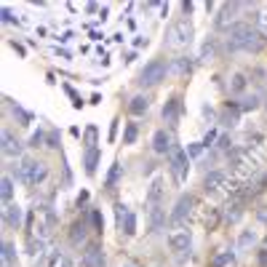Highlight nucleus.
Masks as SVG:
<instances>
[{
  "label": "nucleus",
  "mask_w": 267,
  "mask_h": 267,
  "mask_svg": "<svg viewBox=\"0 0 267 267\" xmlns=\"http://www.w3.org/2000/svg\"><path fill=\"white\" fill-rule=\"evenodd\" d=\"M262 35H259L254 27L248 24H232L230 30H227V51H246V54H257V51H262Z\"/></svg>",
  "instance_id": "f257e3e1"
},
{
  "label": "nucleus",
  "mask_w": 267,
  "mask_h": 267,
  "mask_svg": "<svg viewBox=\"0 0 267 267\" xmlns=\"http://www.w3.org/2000/svg\"><path fill=\"white\" fill-rule=\"evenodd\" d=\"M48 177V166L41 161H32V158H21L19 168H16V179L27 187H38L41 182Z\"/></svg>",
  "instance_id": "f03ea898"
},
{
  "label": "nucleus",
  "mask_w": 267,
  "mask_h": 267,
  "mask_svg": "<svg viewBox=\"0 0 267 267\" xmlns=\"http://www.w3.org/2000/svg\"><path fill=\"white\" fill-rule=\"evenodd\" d=\"M192 38H195V27L190 19H177L166 30V45H171V48H185L192 43Z\"/></svg>",
  "instance_id": "7ed1b4c3"
},
{
  "label": "nucleus",
  "mask_w": 267,
  "mask_h": 267,
  "mask_svg": "<svg viewBox=\"0 0 267 267\" xmlns=\"http://www.w3.org/2000/svg\"><path fill=\"white\" fill-rule=\"evenodd\" d=\"M166 75H168V64H166V62H163V59H152L150 64H144V70L139 72V81H136V83L150 88V86H158Z\"/></svg>",
  "instance_id": "20e7f679"
},
{
  "label": "nucleus",
  "mask_w": 267,
  "mask_h": 267,
  "mask_svg": "<svg viewBox=\"0 0 267 267\" xmlns=\"http://www.w3.org/2000/svg\"><path fill=\"white\" fill-rule=\"evenodd\" d=\"M168 163H171L174 179H177L179 185H185L187 174H190V155H187L185 147H174V150L168 152Z\"/></svg>",
  "instance_id": "39448f33"
},
{
  "label": "nucleus",
  "mask_w": 267,
  "mask_h": 267,
  "mask_svg": "<svg viewBox=\"0 0 267 267\" xmlns=\"http://www.w3.org/2000/svg\"><path fill=\"white\" fill-rule=\"evenodd\" d=\"M230 187V174L227 171H208L206 179H203V190L208 192V195H222V192Z\"/></svg>",
  "instance_id": "423d86ee"
},
{
  "label": "nucleus",
  "mask_w": 267,
  "mask_h": 267,
  "mask_svg": "<svg viewBox=\"0 0 267 267\" xmlns=\"http://www.w3.org/2000/svg\"><path fill=\"white\" fill-rule=\"evenodd\" d=\"M230 166H232V174H241V177H248V174L257 171V161L243 150H235L230 155Z\"/></svg>",
  "instance_id": "0eeeda50"
},
{
  "label": "nucleus",
  "mask_w": 267,
  "mask_h": 267,
  "mask_svg": "<svg viewBox=\"0 0 267 267\" xmlns=\"http://www.w3.org/2000/svg\"><path fill=\"white\" fill-rule=\"evenodd\" d=\"M192 208H195V198L192 195H182L177 203H174V211L171 217H168V222L171 225H185V219L192 214Z\"/></svg>",
  "instance_id": "6e6552de"
},
{
  "label": "nucleus",
  "mask_w": 267,
  "mask_h": 267,
  "mask_svg": "<svg viewBox=\"0 0 267 267\" xmlns=\"http://www.w3.org/2000/svg\"><path fill=\"white\" fill-rule=\"evenodd\" d=\"M168 248H171L174 254H185L192 248V232L190 230H177L168 235Z\"/></svg>",
  "instance_id": "1a4fd4ad"
},
{
  "label": "nucleus",
  "mask_w": 267,
  "mask_h": 267,
  "mask_svg": "<svg viewBox=\"0 0 267 267\" xmlns=\"http://www.w3.org/2000/svg\"><path fill=\"white\" fill-rule=\"evenodd\" d=\"M163 195H166V182H163V177H155L150 182V187H147V206L150 208L161 206Z\"/></svg>",
  "instance_id": "9d476101"
},
{
  "label": "nucleus",
  "mask_w": 267,
  "mask_h": 267,
  "mask_svg": "<svg viewBox=\"0 0 267 267\" xmlns=\"http://www.w3.org/2000/svg\"><path fill=\"white\" fill-rule=\"evenodd\" d=\"M152 150H155L158 155H166V152H171V150H174L171 134H168L166 128H158V131L152 134Z\"/></svg>",
  "instance_id": "9b49d317"
},
{
  "label": "nucleus",
  "mask_w": 267,
  "mask_h": 267,
  "mask_svg": "<svg viewBox=\"0 0 267 267\" xmlns=\"http://www.w3.org/2000/svg\"><path fill=\"white\" fill-rule=\"evenodd\" d=\"M257 241H259V230L257 227H246V230H241V235H238L235 248L238 251H251V248L257 246Z\"/></svg>",
  "instance_id": "f8f14e48"
},
{
  "label": "nucleus",
  "mask_w": 267,
  "mask_h": 267,
  "mask_svg": "<svg viewBox=\"0 0 267 267\" xmlns=\"http://www.w3.org/2000/svg\"><path fill=\"white\" fill-rule=\"evenodd\" d=\"M179 115H182V99L179 96H171V99L163 104V121H166L168 126H177Z\"/></svg>",
  "instance_id": "ddd939ff"
},
{
  "label": "nucleus",
  "mask_w": 267,
  "mask_h": 267,
  "mask_svg": "<svg viewBox=\"0 0 267 267\" xmlns=\"http://www.w3.org/2000/svg\"><path fill=\"white\" fill-rule=\"evenodd\" d=\"M3 219L8 227H14V230H19L21 222H24V208L19 206V203H11V206L3 208Z\"/></svg>",
  "instance_id": "4468645a"
},
{
  "label": "nucleus",
  "mask_w": 267,
  "mask_h": 267,
  "mask_svg": "<svg viewBox=\"0 0 267 267\" xmlns=\"http://www.w3.org/2000/svg\"><path fill=\"white\" fill-rule=\"evenodd\" d=\"M243 8V5L241 3H230V5H222V11H219V16H217V27H219V30H230V21L232 19H235V14H238V11H241Z\"/></svg>",
  "instance_id": "2eb2a0df"
},
{
  "label": "nucleus",
  "mask_w": 267,
  "mask_h": 267,
  "mask_svg": "<svg viewBox=\"0 0 267 267\" xmlns=\"http://www.w3.org/2000/svg\"><path fill=\"white\" fill-rule=\"evenodd\" d=\"M81 267H104V257H102V248L96 246V243L86 246V251H83V262H81Z\"/></svg>",
  "instance_id": "dca6fc26"
},
{
  "label": "nucleus",
  "mask_w": 267,
  "mask_h": 267,
  "mask_svg": "<svg viewBox=\"0 0 267 267\" xmlns=\"http://www.w3.org/2000/svg\"><path fill=\"white\" fill-rule=\"evenodd\" d=\"M3 155L5 158H21V142L14 139L8 128H3Z\"/></svg>",
  "instance_id": "f3484780"
},
{
  "label": "nucleus",
  "mask_w": 267,
  "mask_h": 267,
  "mask_svg": "<svg viewBox=\"0 0 267 267\" xmlns=\"http://www.w3.org/2000/svg\"><path fill=\"white\" fill-rule=\"evenodd\" d=\"M99 158H102V150H99V147H88V150H86V155H83V166H86V174H88V177H94V174H96Z\"/></svg>",
  "instance_id": "a211bd4d"
},
{
  "label": "nucleus",
  "mask_w": 267,
  "mask_h": 267,
  "mask_svg": "<svg viewBox=\"0 0 267 267\" xmlns=\"http://www.w3.org/2000/svg\"><path fill=\"white\" fill-rule=\"evenodd\" d=\"M168 72H171V75H177V78L190 75V72H192V62L187 59V56H177V59L168 64Z\"/></svg>",
  "instance_id": "6ab92c4d"
},
{
  "label": "nucleus",
  "mask_w": 267,
  "mask_h": 267,
  "mask_svg": "<svg viewBox=\"0 0 267 267\" xmlns=\"http://www.w3.org/2000/svg\"><path fill=\"white\" fill-rule=\"evenodd\" d=\"M238 118H241V107L238 104H227L222 110V115H219V123H225V126H238Z\"/></svg>",
  "instance_id": "aec40b11"
},
{
  "label": "nucleus",
  "mask_w": 267,
  "mask_h": 267,
  "mask_svg": "<svg viewBox=\"0 0 267 267\" xmlns=\"http://www.w3.org/2000/svg\"><path fill=\"white\" fill-rule=\"evenodd\" d=\"M150 110V99H147L144 94H136L131 102H128V112L131 115H144V112Z\"/></svg>",
  "instance_id": "412c9836"
},
{
  "label": "nucleus",
  "mask_w": 267,
  "mask_h": 267,
  "mask_svg": "<svg viewBox=\"0 0 267 267\" xmlns=\"http://www.w3.org/2000/svg\"><path fill=\"white\" fill-rule=\"evenodd\" d=\"M163 225H166V211L161 206L150 208V232H161Z\"/></svg>",
  "instance_id": "4be33fe9"
},
{
  "label": "nucleus",
  "mask_w": 267,
  "mask_h": 267,
  "mask_svg": "<svg viewBox=\"0 0 267 267\" xmlns=\"http://www.w3.org/2000/svg\"><path fill=\"white\" fill-rule=\"evenodd\" d=\"M8 102V107H11V112H14V118H16V123H19V126H30L32 123V112H27V110H21L19 104H16L14 99H5Z\"/></svg>",
  "instance_id": "5701e85b"
},
{
  "label": "nucleus",
  "mask_w": 267,
  "mask_h": 267,
  "mask_svg": "<svg viewBox=\"0 0 267 267\" xmlns=\"http://www.w3.org/2000/svg\"><path fill=\"white\" fill-rule=\"evenodd\" d=\"M214 56H217V41H214V38H208V41H203V45H201L198 62H211Z\"/></svg>",
  "instance_id": "b1692460"
},
{
  "label": "nucleus",
  "mask_w": 267,
  "mask_h": 267,
  "mask_svg": "<svg viewBox=\"0 0 267 267\" xmlns=\"http://www.w3.org/2000/svg\"><path fill=\"white\" fill-rule=\"evenodd\" d=\"M0 198H3L5 206H11V201H14V179L5 174L3 182H0Z\"/></svg>",
  "instance_id": "393cba45"
},
{
  "label": "nucleus",
  "mask_w": 267,
  "mask_h": 267,
  "mask_svg": "<svg viewBox=\"0 0 267 267\" xmlns=\"http://www.w3.org/2000/svg\"><path fill=\"white\" fill-rule=\"evenodd\" d=\"M86 232H88V227H86V222H83V219H78V222L72 225V232H70V241H72V243H75V246H78V243H83V241H86Z\"/></svg>",
  "instance_id": "a878e982"
},
{
  "label": "nucleus",
  "mask_w": 267,
  "mask_h": 267,
  "mask_svg": "<svg viewBox=\"0 0 267 267\" xmlns=\"http://www.w3.org/2000/svg\"><path fill=\"white\" fill-rule=\"evenodd\" d=\"M121 174H123V166H121V161H115V163H112V166H110V174H107L104 185H107V187H110V190H112V187L118 185V179H121Z\"/></svg>",
  "instance_id": "bb28decb"
},
{
  "label": "nucleus",
  "mask_w": 267,
  "mask_h": 267,
  "mask_svg": "<svg viewBox=\"0 0 267 267\" xmlns=\"http://www.w3.org/2000/svg\"><path fill=\"white\" fill-rule=\"evenodd\" d=\"M248 86V81H246V75H241V72H235V75L230 78V91L232 94H243Z\"/></svg>",
  "instance_id": "cd10ccee"
},
{
  "label": "nucleus",
  "mask_w": 267,
  "mask_h": 267,
  "mask_svg": "<svg viewBox=\"0 0 267 267\" xmlns=\"http://www.w3.org/2000/svg\"><path fill=\"white\" fill-rule=\"evenodd\" d=\"M121 235H126V238H134L136 235V214L134 211H128L126 222H123V227H121Z\"/></svg>",
  "instance_id": "c85d7f7f"
},
{
  "label": "nucleus",
  "mask_w": 267,
  "mask_h": 267,
  "mask_svg": "<svg viewBox=\"0 0 267 267\" xmlns=\"http://www.w3.org/2000/svg\"><path fill=\"white\" fill-rule=\"evenodd\" d=\"M3 267H16V248H14V243H3Z\"/></svg>",
  "instance_id": "c756f323"
},
{
  "label": "nucleus",
  "mask_w": 267,
  "mask_h": 267,
  "mask_svg": "<svg viewBox=\"0 0 267 267\" xmlns=\"http://www.w3.org/2000/svg\"><path fill=\"white\" fill-rule=\"evenodd\" d=\"M241 217H243V206H241V203H232V206H227V211H225V219H227V222H238Z\"/></svg>",
  "instance_id": "7c9ffc66"
},
{
  "label": "nucleus",
  "mask_w": 267,
  "mask_h": 267,
  "mask_svg": "<svg viewBox=\"0 0 267 267\" xmlns=\"http://www.w3.org/2000/svg\"><path fill=\"white\" fill-rule=\"evenodd\" d=\"M232 262H235V254H232V251H222V254H219V257L211 262V267H230Z\"/></svg>",
  "instance_id": "2f4dec72"
},
{
  "label": "nucleus",
  "mask_w": 267,
  "mask_h": 267,
  "mask_svg": "<svg viewBox=\"0 0 267 267\" xmlns=\"http://www.w3.org/2000/svg\"><path fill=\"white\" fill-rule=\"evenodd\" d=\"M136 136H139V128H136V123H126V131H123V144H134Z\"/></svg>",
  "instance_id": "473e14b6"
},
{
  "label": "nucleus",
  "mask_w": 267,
  "mask_h": 267,
  "mask_svg": "<svg viewBox=\"0 0 267 267\" xmlns=\"http://www.w3.org/2000/svg\"><path fill=\"white\" fill-rule=\"evenodd\" d=\"M238 107H241V110H257V107H259V96H257V94L243 96V99L238 102Z\"/></svg>",
  "instance_id": "72a5a7b5"
},
{
  "label": "nucleus",
  "mask_w": 267,
  "mask_h": 267,
  "mask_svg": "<svg viewBox=\"0 0 267 267\" xmlns=\"http://www.w3.org/2000/svg\"><path fill=\"white\" fill-rule=\"evenodd\" d=\"M27 248H30V251H27L30 257H41V254H43V241H41V238H38V241H35V238H30V241H27Z\"/></svg>",
  "instance_id": "f704fd0d"
},
{
  "label": "nucleus",
  "mask_w": 267,
  "mask_h": 267,
  "mask_svg": "<svg viewBox=\"0 0 267 267\" xmlns=\"http://www.w3.org/2000/svg\"><path fill=\"white\" fill-rule=\"evenodd\" d=\"M126 217H128V206H123V203H115V222H118V230L123 227Z\"/></svg>",
  "instance_id": "c9c22d12"
},
{
  "label": "nucleus",
  "mask_w": 267,
  "mask_h": 267,
  "mask_svg": "<svg viewBox=\"0 0 267 267\" xmlns=\"http://www.w3.org/2000/svg\"><path fill=\"white\" fill-rule=\"evenodd\" d=\"M64 91H67V96L72 99V107H75V110H81V107H83V102H81V96H78V91L72 88V86H64Z\"/></svg>",
  "instance_id": "e433bc0d"
},
{
  "label": "nucleus",
  "mask_w": 267,
  "mask_h": 267,
  "mask_svg": "<svg viewBox=\"0 0 267 267\" xmlns=\"http://www.w3.org/2000/svg\"><path fill=\"white\" fill-rule=\"evenodd\" d=\"M203 150H206V147H203V142H192V144H187V155H190V158H198Z\"/></svg>",
  "instance_id": "4c0bfd02"
},
{
  "label": "nucleus",
  "mask_w": 267,
  "mask_h": 267,
  "mask_svg": "<svg viewBox=\"0 0 267 267\" xmlns=\"http://www.w3.org/2000/svg\"><path fill=\"white\" fill-rule=\"evenodd\" d=\"M83 139H86V147H96V126H88Z\"/></svg>",
  "instance_id": "58836bf2"
},
{
  "label": "nucleus",
  "mask_w": 267,
  "mask_h": 267,
  "mask_svg": "<svg viewBox=\"0 0 267 267\" xmlns=\"http://www.w3.org/2000/svg\"><path fill=\"white\" fill-rule=\"evenodd\" d=\"M45 144L56 150V147H59V131H54V128H51V131L45 134Z\"/></svg>",
  "instance_id": "ea45409f"
},
{
  "label": "nucleus",
  "mask_w": 267,
  "mask_h": 267,
  "mask_svg": "<svg viewBox=\"0 0 267 267\" xmlns=\"http://www.w3.org/2000/svg\"><path fill=\"white\" fill-rule=\"evenodd\" d=\"M91 222H94V227L102 232V227H104V217H102V211H96V208H94V211H91Z\"/></svg>",
  "instance_id": "a19ab883"
},
{
  "label": "nucleus",
  "mask_w": 267,
  "mask_h": 267,
  "mask_svg": "<svg viewBox=\"0 0 267 267\" xmlns=\"http://www.w3.org/2000/svg\"><path fill=\"white\" fill-rule=\"evenodd\" d=\"M43 142H45V134L43 131H35V134L30 136V147H41Z\"/></svg>",
  "instance_id": "79ce46f5"
},
{
  "label": "nucleus",
  "mask_w": 267,
  "mask_h": 267,
  "mask_svg": "<svg viewBox=\"0 0 267 267\" xmlns=\"http://www.w3.org/2000/svg\"><path fill=\"white\" fill-rule=\"evenodd\" d=\"M3 21H5V24H14V21H19V19H16V16H14V11L8 8V5H5V8H3Z\"/></svg>",
  "instance_id": "37998d69"
},
{
  "label": "nucleus",
  "mask_w": 267,
  "mask_h": 267,
  "mask_svg": "<svg viewBox=\"0 0 267 267\" xmlns=\"http://www.w3.org/2000/svg\"><path fill=\"white\" fill-rule=\"evenodd\" d=\"M118 126H121V121H118V118H115V121L110 123V136H107V139H110V142H115V136H118Z\"/></svg>",
  "instance_id": "c03bdc74"
},
{
  "label": "nucleus",
  "mask_w": 267,
  "mask_h": 267,
  "mask_svg": "<svg viewBox=\"0 0 267 267\" xmlns=\"http://www.w3.org/2000/svg\"><path fill=\"white\" fill-rule=\"evenodd\" d=\"M214 142H217V131H208L206 136H203V147H211Z\"/></svg>",
  "instance_id": "a18cd8bd"
},
{
  "label": "nucleus",
  "mask_w": 267,
  "mask_h": 267,
  "mask_svg": "<svg viewBox=\"0 0 267 267\" xmlns=\"http://www.w3.org/2000/svg\"><path fill=\"white\" fill-rule=\"evenodd\" d=\"M203 118H206V121H214V118H217V112H214L208 104H203Z\"/></svg>",
  "instance_id": "49530a36"
},
{
  "label": "nucleus",
  "mask_w": 267,
  "mask_h": 267,
  "mask_svg": "<svg viewBox=\"0 0 267 267\" xmlns=\"http://www.w3.org/2000/svg\"><path fill=\"white\" fill-rule=\"evenodd\" d=\"M230 136H219V150H230Z\"/></svg>",
  "instance_id": "de8ad7c7"
},
{
  "label": "nucleus",
  "mask_w": 267,
  "mask_h": 267,
  "mask_svg": "<svg viewBox=\"0 0 267 267\" xmlns=\"http://www.w3.org/2000/svg\"><path fill=\"white\" fill-rule=\"evenodd\" d=\"M107 16H110V8H107V5H102V11H99V21H102V24L107 21Z\"/></svg>",
  "instance_id": "09e8293b"
},
{
  "label": "nucleus",
  "mask_w": 267,
  "mask_h": 267,
  "mask_svg": "<svg viewBox=\"0 0 267 267\" xmlns=\"http://www.w3.org/2000/svg\"><path fill=\"white\" fill-rule=\"evenodd\" d=\"M54 54H59L62 59H72V54H70V51H64V48H54Z\"/></svg>",
  "instance_id": "8fccbe9b"
},
{
  "label": "nucleus",
  "mask_w": 267,
  "mask_h": 267,
  "mask_svg": "<svg viewBox=\"0 0 267 267\" xmlns=\"http://www.w3.org/2000/svg\"><path fill=\"white\" fill-rule=\"evenodd\" d=\"M259 27H262V32H267V11L259 14Z\"/></svg>",
  "instance_id": "3c124183"
},
{
  "label": "nucleus",
  "mask_w": 267,
  "mask_h": 267,
  "mask_svg": "<svg viewBox=\"0 0 267 267\" xmlns=\"http://www.w3.org/2000/svg\"><path fill=\"white\" fill-rule=\"evenodd\" d=\"M59 267H75V262H72L70 257H64V259H62V262H59Z\"/></svg>",
  "instance_id": "603ef678"
},
{
  "label": "nucleus",
  "mask_w": 267,
  "mask_h": 267,
  "mask_svg": "<svg viewBox=\"0 0 267 267\" xmlns=\"http://www.w3.org/2000/svg\"><path fill=\"white\" fill-rule=\"evenodd\" d=\"M86 11H88V14H96V11H102V8H99L96 3H88V5H86Z\"/></svg>",
  "instance_id": "864d4df0"
},
{
  "label": "nucleus",
  "mask_w": 267,
  "mask_h": 267,
  "mask_svg": "<svg viewBox=\"0 0 267 267\" xmlns=\"http://www.w3.org/2000/svg\"><path fill=\"white\" fill-rule=\"evenodd\" d=\"M134 45H136V48H142V45H147V38H134Z\"/></svg>",
  "instance_id": "5fc2aeb1"
},
{
  "label": "nucleus",
  "mask_w": 267,
  "mask_h": 267,
  "mask_svg": "<svg viewBox=\"0 0 267 267\" xmlns=\"http://www.w3.org/2000/svg\"><path fill=\"white\" fill-rule=\"evenodd\" d=\"M86 201H88V192H86V190H83V192H81V195H78V206H81V203H86Z\"/></svg>",
  "instance_id": "6e6d98bb"
},
{
  "label": "nucleus",
  "mask_w": 267,
  "mask_h": 267,
  "mask_svg": "<svg viewBox=\"0 0 267 267\" xmlns=\"http://www.w3.org/2000/svg\"><path fill=\"white\" fill-rule=\"evenodd\" d=\"M192 8H195L192 3H182V11H185V14H192Z\"/></svg>",
  "instance_id": "4d7b16f0"
},
{
  "label": "nucleus",
  "mask_w": 267,
  "mask_h": 267,
  "mask_svg": "<svg viewBox=\"0 0 267 267\" xmlns=\"http://www.w3.org/2000/svg\"><path fill=\"white\" fill-rule=\"evenodd\" d=\"M59 41H62V43H70V41H72V32H64V35H62Z\"/></svg>",
  "instance_id": "13d9d810"
},
{
  "label": "nucleus",
  "mask_w": 267,
  "mask_h": 267,
  "mask_svg": "<svg viewBox=\"0 0 267 267\" xmlns=\"http://www.w3.org/2000/svg\"><path fill=\"white\" fill-rule=\"evenodd\" d=\"M259 265H262V267H267V251H262V254H259Z\"/></svg>",
  "instance_id": "bf43d9fd"
},
{
  "label": "nucleus",
  "mask_w": 267,
  "mask_h": 267,
  "mask_svg": "<svg viewBox=\"0 0 267 267\" xmlns=\"http://www.w3.org/2000/svg\"><path fill=\"white\" fill-rule=\"evenodd\" d=\"M11 45H14V48H16V54H19V56H24V48H21V45H19V43H16V41H14V43H11Z\"/></svg>",
  "instance_id": "052dcab7"
},
{
  "label": "nucleus",
  "mask_w": 267,
  "mask_h": 267,
  "mask_svg": "<svg viewBox=\"0 0 267 267\" xmlns=\"http://www.w3.org/2000/svg\"><path fill=\"white\" fill-rule=\"evenodd\" d=\"M123 267H136V265H123Z\"/></svg>",
  "instance_id": "680f3d73"
}]
</instances>
